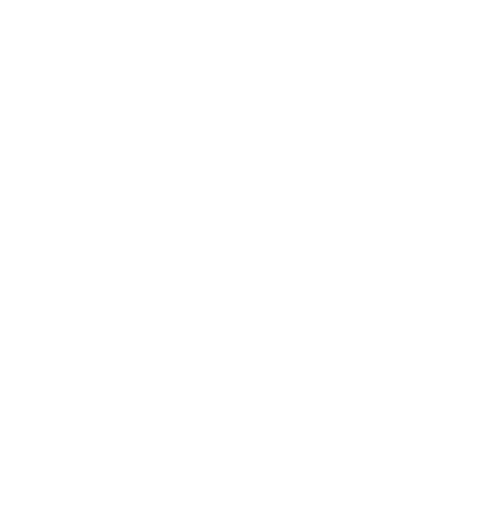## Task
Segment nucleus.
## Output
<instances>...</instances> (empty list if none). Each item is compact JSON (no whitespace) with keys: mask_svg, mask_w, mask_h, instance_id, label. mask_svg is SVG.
I'll return each mask as SVG.
<instances>
[]
</instances>
